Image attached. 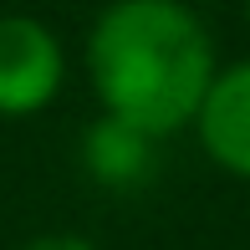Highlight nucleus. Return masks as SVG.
Instances as JSON below:
<instances>
[{"mask_svg":"<svg viewBox=\"0 0 250 250\" xmlns=\"http://www.w3.org/2000/svg\"><path fill=\"white\" fill-rule=\"evenodd\" d=\"M66 87V46L31 10H0V118H36Z\"/></svg>","mask_w":250,"mask_h":250,"instance_id":"nucleus-2","label":"nucleus"},{"mask_svg":"<svg viewBox=\"0 0 250 250\" xmlns=\"http://www.w3.org/2000/svg\"><path fill=\"white\" fill-rule=\"evenodd\" d=\"M220 51L189 0H107L87 31V82L97 112L148 138L194 128Z\"/></svg>","mask_w":250,"mask_h":250,"instance_id":"nucleus-1","label":"nucleus"},{"mask_svg":"<svg viewBox=\"0 0 250 250\" xmlns=\"http://www.w3.org/2000/svg\"><path fill=\"white\" fill-rule=\"evenodd\" d=\"M240 5H245V26H250V0H240Z\"/></svg>","mask_w":250,"mask_h":250,"instance_id":"nucleus-6","label":"nucleus"},{"mask_svg":"<svg viewBox=\"0 0 250 250\" xmlns=\"http://www.w3.org/2000/svg\"><path fill=\"white\" fill-rule=\"evenodd\" d=\"M21 250H97L87 235H72V230H46V235H31Z\"/></svg>","mask_w":250,"mask_h":250,"instance_id":"nucleus-5","label":"nucleus"},{"mask_svg":"<svg viewBox=\"0 0 250 250\" xmlns=\"http://www.w3.org/2000/svg\"><path fill=\"white\" fill-rule=\"evenodd\" d=\"M153 153H158V138H148V133H138V128H123V123L102 118V112H97V123L82 138L87 174H92L97 184H107V189L143 184V179L153 174Z\"/></svg>","mask_w":250,"mask_h":250,"instance_id":"nucleus-4","label":"nucleus"},{"mask_svg":"<svg viewBox=\"0 0 250 250\" xmlns=\"http://www.w3.org/2000/svg\"><path fill=\"white\" fill-rule=\"evenodd\" d=\"M189 133L199 138L204 158L220 174L250 184V56L214 72V82L204 92L199 118H194Z\"/></svg>","mask_w":250,"mask_h":250,"instance_id":"nucleus-3","label":"nucleus"}]
</instances>
